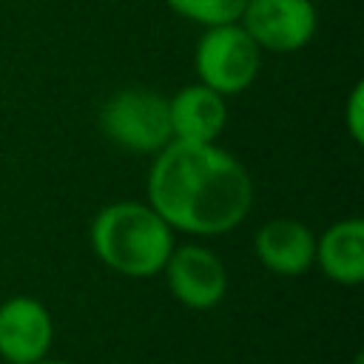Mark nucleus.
<instances>
[{"label":"nucleus","mask_w":364,"mask_h":364,"mask_svg":"<svg viewBox=\"0 0 364 364\" xmlns=\"http://www.w3.org/2000/svg\"><path fill=\"white\" fill-rule=\"evenodd\" d=\"M37 364H71V361H60V358H43V361H37Z\"/></svg>","instance_id":"ddd939ff"},{"label":"nucleus","mask_w":364,"mask_h":364,"mask_svg":"<svg viewBox=\"0 0 364 364\" xmlns=\"http://www.w3.org/2000/svg\"><path fill=\"white\" fill-rule=\"evenodd\" d=\"M54 344V318L34 296L0 301V358L6 364H37Z\"/></svg>","instance_id":"0eeeda50"},{"label":"nucleus","mask_w":364,"mask_h":364,"mask_svg":"<svg viewBox=\"0 0 364 364\" xmlns=\"http://www.w3.org/2000/svg\"><path fill=\"white\" fill-rule=\"evenodd\" d=\"M145 193L171 230L191 236H222L253 205L247 168L216 142L171 139L151 162Z\"/></svg>","instance_id":"f257e3e1"},{"label":"nucleus","mask_w":364,"mask_h":364,"mask_svg":"<svg viewBox=\"0 0 364 364\" xmlns=\"http://www.w3.org/2000/svg\"><path fill=\"white\" fill-rule=\"evenodd\" d=\"M239 26L259 48L299 51L316 34V6L310 0H247Z\"/></svg>","instance_id":"39448f33"},{"label":"nucleus","mask_w":364,"mask_h":364,"mask_svg":"<svg viewBox=\"0 0 364 364\" xmlns=\"http://www.w3.org/2000/svg\"><path fill=\"white\" fill-rule=\"evenodd\" d=\"M321 273L344 287L364 282V222L358 216L333 222L316 239V262Z\"/></svg>","instance_id":"9d476101"},{"label":"nucleus","mask_w":364,"mask_h":364,"mask_svg":"<svg viewBox=\"0 0 364 364\" xmlns=\"http://www.w3.org/2000/svg\"><path fill=\"white\" fill-rule=\"evenodd\" d=\"M179 17L199 23L205 28L210 26H225V23H239L247 0H165Z\"/></svg>","instance_id":"9b49d317"},{"label":"nucleus","mask_w":364,"mask_h":364,"mask_svg":"<svg viewBox=\"0 0 364 364\" xmlns=\"http://www.w3.org/2000/svg\"><path fill=\"white\" fill-rule=\"evenodd\" d=\"M100 125L111 142L136 154H156L173 139L168 100L145 88L114 94L100 111Z\"/></svg>","instance_id":"20e7f679"},{"label":"nucleus","mask_w":364,"mask_h":364,"mask_svg":"<svg viewBox=\"0 0 364 364\" xmlns=\"http://www.w3.org/2000/svg\"><path fill=\"white\" fill-rule=\"evenodd\" d=\"M171 136L179 142H216L228 125L225 97L213 88L193 82L168 100Z\"/></svg>","instance_id":"1a4fd4ad"},{"label":"nucleus","mask_w":364,"mask_h":364,"mask_svg":"<svg viewBox=\"0 0 364 364\" xmlns=\"http://www.w3.org/2000/svg\"><path fill=\"white\" fill-rule=\"evenodd\" d=\"M91 250L114 273L128 279H151L162 273L173 230L148 202H111L91 219Z\"/></svg>","instance_id":"f03ea898"},{"label":"nucleus","mask_w":364,"mask_h":364,"mask_svg":"<svg viewBox=\"0 0 364 364\" xmlns=\"http://www.w3.org/2000/svg\"><path fill=\"white\" fill-rule=\"evenodd\" d=\"M162 273L171 296L191 310H210L228 293V267L205 245H173Z\"/></svg>","instance_id":"423d86ee"},{"label":"nucleus","mask_w":364,"mask_h":364,"mask_svg":"<svg viewBox=\"0 0 364 364\" xmlns=\"http://www.w3.org/2000/svg\"><path fill=\"white\" fill-rule=\"evenodd\" d=\"M344 125L353 142H364V82H355L344 102Z\"/></svg>","instance_id":"f8f14e48"},{"label":"nucleus","mask_w":364,"mask_h":364,"mask_svg":"<svg viewBox=\"0 0 364 364\" xmlns=\"http://www.w3.org/2000/svg\"><path fill=\"white\" fill-rule=\"evenodd\" d=\"M259 51L262 48L239 23L210 26L196 43L193 68L202 85L213 88L222 97H233L250 88V82L256 80L262 63Z\"/></svg>","instance_id":"7ed1b4c3"},{"label":"nucleus","mask_w":364,"mask_h":364,"mask_svg":"<svg viewBox=\"0 0 364 364\" xmlns=\"http://www.w3.org/2000/svg\"><path fill=\"white\" fill-rule=\"evenodd\" d=\"M256 256L276 276H301L316 262V233L299 219H270L256 230Z\"/></svg>","instance_id":"6e6552de"}]
</instances>
